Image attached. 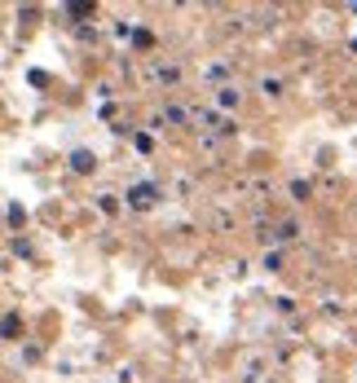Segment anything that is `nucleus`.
I'll return each mask as SVG.
<instances>
[{"instance_id":"obj_1","label":"nucleus","mask_w":357,"mask_h":383,"mask_svg":"<svg viewBox=\"0 0 357 383\" xmlns=\"http://www.w3.org/2000/svg\"><path fill=\"white\" fill-rule=\"evenodd\" d=\"M93 163H97V159L89 155V150H75V155H71V168H75V172H93Z\"/></svg>"},{"instance_id":"obj_2","label":"nucleus","mask_w":357,"mask_h":383,"mask_svg":"<svg viewBox=\"0 0 357 383\" xmlns=\"http://www.w3.org/2000/svg\"><path fill=\"white\" fill-rule=\"evenodd\" d=\"M18 330H22V322H18V318H5V322H0V335H9V339H13Z\"/></svg>"},{"instance_id":"obj_3","label":"nucleus","mask_w":357,"mask_h":383,"mask_svg":"<svg viewBox=\"0 0 357 383\" xmlns=\"http://www.w3.org/2000/svg\"><path fill=\"white\" fill-rule=\"evenodd\" d=\"M133 203H137V207L150 203V186H137V190H133Z\"/></svg>"},{"instance_id":"obj_4","label":"nucleus","mask_w":357,"mask_h":383,"mask_svg":"<svg viewBox=\"0 0 357 383\" xmlns=\"http://www.w3.org/2000/svg\"><path fill=\"white\" fill-rule=\"evenodd\" d=\"M71 13H75V18H89V13H93V5H89V0H75V5H71Z\"/></svg>"}]
</instances>
